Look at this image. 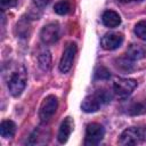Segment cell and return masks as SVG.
<instances>
[{"label": "cell", "mask_w": 146, "mask_h": 146, "mask_svg": "<svg viewBox=\"0 0 146 146\" xmlns=\"http://www.w3.org/2000/svg\"><path fill=\"white\" fill-rule=\"evenodd\" d=\"M111 99H112V96L110 91H107L106 89H98L95 92L88 95L82 100L81 108L86 113H94V112H97L100 107H103L107 103H110Z\"/></svg>", "instance_id": "1"}, {"label": "cell", "mask_w": 146, "mask_h": 146, "mask_svg": "<svg viewBox=\"0 0 146 146\" xmlns=\"http://www.w3.org/2000/svg\"><path fill=\"white\" fill-rule=\"evenodd\" d=\"M26 80H27L26 71H25V68L23 66H21L17 71H15L11 74V76H10V79L8 81L9 92L15 97L19 96L23 92V90H24V88L26 86Z\"/></svg>", "instance_id": "2"}, {"label": "cell", "mask_w": 146, "mask_h": 146, "mask_svg": "<svg viewBox=\"0 0 146 146\" xmlns=\"http://www.w3.org/2000/svg\"><path fill=\"white\" fill-rule=\"evenodd\" d=\"M57 107H58L57 97L54 96V95L47 96V97L42 100L41 106H40V110H39V116H40L41 121H42V122L49 121V120L52 117V115L56 113Z\"/></svg>", "instance_id": "3"}, {"label": "cell", "mask_w": 146, "mask_h": 146, "mask_svg": "<svg viewBox=\"0 0 146 146\" xmlns=\"http://www.w3.org/2000/svg\"><path fill=\"white\" fill-rule=\"evenodd\" d=\"M104 128L99 123H89L86 128V137L84 145L86 146H95L98 145L104 138Z\"/></svg>", "instance_id": "4"}, {"label": "cell", "mask_w": 146, "mask_h": 146, "mask_svg": "<svg viewBox=\"0 0 146 146\" xmlns=\"http://www.w3.org/2000/svg\"><path fill=\"white\" fill-rule=\"evenodd\" d=\"M140 141H144L143 128L141 127H131L125 129L119 139L121 145H136Z\"/></svg>", "instance_id": "5"}, {"label": "cell", "mask_w": 146, "mask_h": 146, "mask_svg": "<svg viewBox=\"0 0 146 146\" xmlns=\"http://www.w3.org/2000/svg\"><path fill=\"white\" fill-rule=\"evenodd\" d=\"M75 54H76V44L74 42H68L63 51V55L59 62V71L62 73H67L72 68Z\"/></svg>", "instance_id": "6"}, {"label": "cell", "mask_w": 146, "mask_h": 146, "mask_svg": "<svg viewBox=\"0 0 146 146\" xmlns=\"http://www.w3.org/2000/svg\"><path fill=\"white\" fill-rule=\"evenodd\" d=\"M137 87V81L133 79H117L113 84L114 92L120 98H125L135 90Z\"/></svg>", "instance_id": "7"}, {"label": "cell", "mask_w": 146, "mask_h": 146, "mask_svg": "<svg viewBox=\"0 0 146 146\" xmlns=\"http://www.w3.org/2000/svg\"><path fill=\"white\" fill-rule=\"evenodd\" d=\"M59 25L57 23H49L44 25L40 32V39L44 44L55 43L59 39Z\"/></svg>", "instance_id": "8"}, {"label": "cell", "mask_w": 146, "mask_h": 146, "mask_svg": "<svg viewBox=\"0 0 146 146\" xmlns=\"http://www.w3.org/2000/svg\"><path fill=\"white\" fill-rule=\"evenodd\" d=\"M123 42V35L121 33H106L100 41L102 47L105 50H114L117 49Z\"/></svg>", "instance_id": "9"}, {"label": "cell", "mask_w": 146, "mask_h": 146, "mask_svg": "<svg viewBox=\"0 0 146 146\" xmlns=\"http://www.w3.org/2000/svg\"><path fill=\"white\" fill-rule=\"evenodd\" d=\"M73 128H74V122H73L72 117H70V116L65 117L59 127L58 135H57V139L60 144H64L67 141L68 137L71 136V133L73 131Z\"/></svg>", "instance_id": "10"}, {"label": "cell", "mask_w": 146, "mask_h": 146, "mask_svg": "<svg viewBox=\"0 0 146 146\" xmlns=\"http://www.w3.org/2000/svg\"><path fill=\"white\" fill-rule=\"evenodd\" d=\"M102 21H103V23H104L105 26L112 27V29L113 27H116V26H119L121 24V17H120V15L116 11L111 10V9L105 10L103 13Z\"/></svg>", "instance_id": "11"}, {"label": "cell", "mask_w": 146, "mask_h": 146, "mask_svg": "<svg viewBox=\"0 0 146 146\" xmlns=\"http://www.w3.org/2000/svg\"><path fill=\"white\" fill-rule=\"evenodd\" d=\"M127 56L132 60L144 58L146 56V46L140 43H131L127 49Z\"/></svg>", "instance_id": "12"}, {"label": "cell", "mask_w": 146, "mask_h": 146, "mask_svg": "<svg viewBox=\"0 0 146 146\" xmlns=\"http://www.w3.org/2000/svg\"><path fill=\"white\" fill-rule=\"evenodd\" d=\"M16 124L10 120H5L0 124V133L3 138H11L15 135Z\"/></svg>", "instance_id": "13"}, {"label": "cell", "mask_w": 146, "mask_h": 146, "mask_svg": "<svg viewBox=\"0 0 146 146\" xmlns=\"http://www.w3.org/2000/svg\"><path fill=\"white\" fill-rule=\"evenodd\" d=\"M38 60H39V66L43 70V71H48L51 66V56L50 52L47 49H43L40 51L39 56H38Z\"/></svg>", "instance_id": "14"}, {"label": "cell", "mask_w": 146, "mask_h": 146, "mask_svg": "<svg viewBox=\"0 0 146 146\" xmlns=\"http://www.w3.org/2000/svg\"><path fill=\"white\" fill-rule=\"evenodd\" d=\"M128 114L130 115H140L146 113V99L140 102H135L128 107Z\"/></svg>", "instance_id": "15"}, {"label": "cell", "mask_w": 146, "mask_h": 146, "mask_svg": "<svg viewBox=\"0 0 146 146\" xmlns=\"http://www.w3.org/2000/svg\"><path fill=\"white\" fill-rule=\"evenodd\" d=\"M116 66L124 71V72H130L133 70V63H132V59H130L128 56L127 57H121V58H117L116 59Z\"/></svg>", "instance_id": "16"}, {"label": "cell", "mask_w": 146, "mask_h": 146, "mask_svg": "<svg viewBox=\"0 0 146 146\" xmlns=\"http://www.w3.org/2000/svg\"><path fill=\"white\" fill-rule=\"evenodd\" d=\"M54 10L58 15H66L71 10V5L67 0H60L54 6Z\"/></svg>", "instance_id": "17"}, {"label": "cell", "mask_w": 146, "mask_h": 146, "mask_svg": "<svg viewBox=\"0 0 146 146\" xmlns=\"http://www.w3.org/2000/svg\"><path fill=\"white\" fill-rule=\"evenodd\" d=\"M135 33L139 39L146 41V21H140L136 24Z\"/></svg>", "instance_id": "18"}, {"label": "cell", "mask_w": 146, "mask_h": 146, "mask_svg": "<svg viewBox=\"0 0 146 146\" xmlns=\"http://www.w3.org/2000/svg\"><path fill=\"white\" fill-rule=\"evenodd\" d=\"M111 78V72L105 66H98L95 70V79L98 80H106Z\"/></svg>", "instance_id": "19"}, {"label": "cell", "mask_w": 146, "mask_h": 146, "mask_svg": "<svg viewBox=\"0 0 146 146\" xmlns=\"http://www.w3.org/2000/svg\"><path fill=\"white\" fill-rule=\"evenodd\" d=\"M0 5H1L2 9L11 8V7H15L17 5V0H0Z\"/></svg>", "instance_id": "20"}, {"label": "cell", "mask_w": 146, "mask_h": 146, "mask_svg": "<svg viewBox=\"0 0 146 146\" xmlns=\"http://www.w3.org/2000/svg\"><path fill=\"white\" fill-rule=\"evenodd\" d=\"M49 2H50V0H33V3H34L36 7H39V8L46 7Z\"/></svg>", "instance_id": "21"}, {"label": "cell", "mask_w": 146, "mask_h": 146, "mask_svg": "<svg viewBox=\"0 0 146 146\" xmlns=\"http://www.w3.org/2000/svg\"><path fill=\"white\" fill-rule=\"evenodd\" d=\"M122 2H131V1H141V0H120Z\"/></svg>", "instance_id": "22"}]
</instances>
